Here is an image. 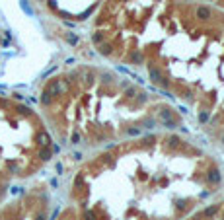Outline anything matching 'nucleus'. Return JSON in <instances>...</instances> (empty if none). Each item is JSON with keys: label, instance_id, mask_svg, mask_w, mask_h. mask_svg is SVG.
I'll use <instances>...</instances> for the list:
<instances>
[]
</instances>
